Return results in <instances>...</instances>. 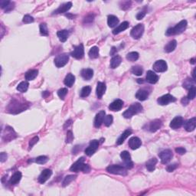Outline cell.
Segmentation results:
<instances>
[{"label":"cell","instance_id":"1","mask_svg":"<svg viewBox=\"0 0 196 196\" xmlns=\"http://www.w3.org/2000/svg\"><path fill=\"white\" fill-rule=\"evenodd\" d=\"M70 169V171L74 172H78L81 171L84 173H88L90 171V167L89 165L84 163V158L81 157L71 165Z\"/></svg>","mask_w":196,"mask_h":196},{"label":"cell","instance_id":"2","mask_svg":"<svg viewBox=\"0 0 196 196\" xmlns=\"http://www.w3.org/2000/svg\"><path fill=\"white\" fill-rule=\"evenodd\" d=\"M187 27V21L186 20H181L180 22L175 25L173 28H170L165 32V34L168 36L175 35V34H179L184 32Z\"/></svg>","mask_w":196,"mask_h":196},{"label":"cell","instance_id":"3","mask_svg":"<svg viewBox=\"0 0 196 196\" xmlns=\"http://www.w3.org/2000/svg\"><path fill=\"white\" fill-rule=\"evenodd\" d=\"M142 110V106L139 103H135L131 105L124 113H122V116L126 119H129L134 115L140 113Z\"/></svg>","mask_w":196,"mask_h":196},{"label":"cell","instance_id":"4","mask_svg":"<svg viewBox=\"0 0 196 196\" xmlns=\"http://www.w3.org/2000/svg\"><path fill=\"white\" fill-rule=\"evenodd\" d=\"M106 171L109 173L113 174V175H122V176H125V175H127V169L125 167L121 166V165H109L106 168Z\"/></svg>","mask_w":196,"mask_h":196},{"label":"cell","instance_id":"5","mask_svg":"<svg viewBox=\"0 0 196 196\" xmlns=\"http://www.w3.org/2000/svg\"><path fill=\"white\" fill-rule=\"evenodd\" d=\"M69 60V56L67 54H61L57 55V57L54 58V64L55 66L58 68L63 67L67 64Z\"/></svg>","mask_w":196,"mask_h":196},{"label":"cell","instance_id":"6","mask_svg":"<svg viewBox=\"0 0 196 196\" xmlns=\"http://www.w3.org/2000/svg\"><path fill=\"white\" fill-rule=\"evenodd\" d=\"M144 32V25L142 24H138L134 26L131 30L130 34L134 39H139L142 37Z\"/></svg>","mask_w":196,"mask_h":196},{"label":"cell","instance_id":"7","mask_svg":"<svg viewBox=\"0 0 196 196\" xmlns=\"http://www.w3.org/2000/svg\"><path fill=\"white\" fill-rule=\"evenodd\" d=\"M98 146H99V141L96 140V139L90 141V145L85 149V154L88 156H91L95 153L96 149H98Z\"/></svg>","mask_w":196,"mask_h":196},{"label":"cell","instance_id":"8","mask_svg":"<svg viewBox=\"0 0 196 196\" xmlns=\"http://www.w3.org/2000/svg\"><path fill=\"white\" fill-rule=\"evenodd\" d=\"M158 156L160 158L161 162L162 164H166L168 162H170V160L173 156V154H172V152L170 149H165V150H162L160 153L158 154Z\"/></svg>","mask_w":196,"mask_h":196},{"label":"cell","instance_id":"9","mask_svg":"<svg viewBox=\"0 0 196 196\" xmlns=\"http://www.w3.org/2000/svg\"><path fill=\"white\" fill-rule=\"evenodd\" d=\"M175 100H176V99L173 96H172L169 93H167V94L163 95V96L158 98L157 100V102L159 105L164 106V105H167L168 103H172V102H175Z\"/></svg>","mask_w":196,"mask_h":196},{"label":"cell","instance_id":"10","mask_svg":"<svg viewBox=\"0 0 196 196\" xmlns=\"http://www.w3.org/2000/svg\"><path fill=\"white\" fill-rule=\"evenodd\" d=\"M70 55L76 59L83 58V55H84V49H83V44H80L74 47V51L70 53Z\"/></svg>","mask_w":196,"mask_h":196},{"label":"cell","instance_id":"11","mask_svg":"<svg viewBox=\"0 0 196 196\" xmlns=\"http://www.w3.org/2000/svg\"><path fill=\"white\" fill-rule=\"evenodd\" d=\"M153 70L156 72H165L167 70L168 66L164 60H158L153 64Z\"/></svg>","mask_w":196,"mask_h":196},{"label":"cell","instance_id":"12","mask_svg":"<svg viewBox=\"0 0 196 196\" xmlns=\"http://www.w3.org/2000/svg\"><path fill=\"white\" fill-rule=\"evenodd\" d=\"M120 157L122 158L123 162H124L126 168L130 169V168H132L133 167V163H132V160H131V156L127 151H123V152H121Z\"/></svg>","mask_w":196,"mask_h":196},{"label":"cell","instance_id":"13","mask_svg":"<svg viewBox=\"0 0 196 196\" xmlns=\"http://www.w3.org/2000/svg\"><path fill=\"white\" fill-rule=\"evenodd\" d=\"M184 123V119L181 116H175L170 122V127L173 129H179Z\"/></svg>","mask_w":196,"mask_h":196},{"label":"cell","instance_id":"14","mask_svg":"<svg viewBox=\"0 0 196 196\" xmlns=\"http://www.w3.org/2000/svg\"><path fill=\"white\" fill-rule=\"evenodd\" d=\"M105 115H106V113H105L104 110H101L96 115L94 119V126L96 128H99L101 126L102 123L103 122V119H104Z\"/></svg>","mask_w":196,"mask_h":196},{"label":"cell","instance_id":"15","mask_svg":"<svg viewBox=\"0 0 196 196\" xmlns=\"http://www.w3.org/2000/svg\"><path fill=\"white\" fill-rule=\"evenodd\" d=\"M52 175V171L51 169H44L41 172V175L38 177V181L41 184H44L47 179H49V178Z\"/></svg>","mask_w":196,"mask_h":196},{"label":"cell","instance_id":"16","mask_svg":"<svg viewBox=\"0 0 196 196\" xmlns=\"http://www.w3.org/2000/svg\"><path fill=\"white\" fill-rule=\"evenodd\" d=\"M142 145V142H141L140 139L136 136H133V137L130 138L129 140V146L130 147L131 149H137L140 145Z\"/></svg>","mask_w":196,"mask_h":196},{"label":"cell","instance_id":"17","mask_svg":"<svg viewBox=\"0 0 196 196\" xmlns=\"http://www.w3.org/2000/svg\"><path fill=\"white\" fill-rule=\"evenodd\" d=\"M122 105H123V101L120 99H117L109 104V109L112 111H119L122 109Z\"/></svg>","mask_w":196,"mask_h":196},{"label":"cell","instance_id":"18","mask_svg":"<svg viewBox=\"0 0 196 196\" xmlns=\"http://www.w3.org/2000/svg\"><path fill=\"white\" fill-rule=\"evenodd\" d=\"M196 126V118L193 117L191 119H188L186 122H185L184 124V127H185V130L187 132H192L194 129H195Z\"/></svg>","mask_w":196,"mask_h":196},{"label":"cell","instance_id":"19","mask_svg":"<svg viewBox=\"0 0 196 196\" xmlns=\"http://www.w3.org/2000/svg\"><path fill=\"white\" fill-rule=\"evenodd\" d=\"M162 126V121L160 119H154L153 121L149 123V130L151 132H156L158 129H159Z\"/></svg>","mask_w":196,"mask_h":196},{"label":"cell","instance_id":"20","mask_svg":"<svg viewBox=\"0 0 196 196\" xmlns=\"http://www.w3.org/2000/svg\"><path fill=\"white\" fill-rule=\"evenodd\" d=\"M106 84L104 83H103V82H98L96 89V93L98 99H101L103 95L104 94L105 91H106Z\"/></svg>","mask_w":196,"mask_h":196},{"label":"cell","instance_id":"21","mask_svg":"<svg viewBox=\"0 0 196 196\" xmlns=\"http://www.w3.org/2000/svg\"><path fill=\"white\" fill-rule=\"evenodd\" d=\"M145 78H146V81L148 82V83L154 84V83H155L158 81V76L157 75L155 72L152 71V70H149V71H147Z\"/></svg>","mask_w":196,"mask_h":196},{"label":"cell","instance_id":"22","mask_svg":"<svg viewBox=\"0 0 196 196\" xmlns=\"http://www.w3.org/2000/svg\"><path fill=\"white\" fill-rule=\"evenodd\" d=\"M72 6V2H66V3L63 4L60 6H59V8H57L55 11L53 12V14H60V13H64V12H67Z\"/></svg>","mask_w":196,"mask_h":196},{"label":"cell","instance_id":"23","mask_svg":"<svg viewBox=\"0 0 196 196\" xmlns=\"http://www.w3.org/2000/svg\"><path fill=\"white\" fill-rule=\"evenodd\" d=\"M129 22L128 21H123L122 23H121L120 24H119L115 29H113V34H118L119 33L122 32V31H125L126 29H127L129 28Z\"/></svg>","mask_w":196,"mask_h":196},{"label":"cell","instance_id":"24","mask_svg":"<svg viewBox=\"0 0 196 196\" xmlns=\"http://www.w3.org/2000/svg\"><path fill=\"white\" fill-rule=\"evenodd\" d=\"M81 77H83L84 80H89L93 77V70L90 68H86V69H83L81 70Z\"/></svg>","mask_w":196,"mask_h":196},{"label":"cell","instance_id":"25","mask_svg":"<svg viewBox=\"0 0 196 196\" xmlns=\"http://www.w3.org/2000/svg\"><path fill=\"white\" fill-rule=\"evenodd\" d=\"M148 96H149V92L145 90H143V89L139 90L136 93V97L140 101L145 100L148 98Z\"/></svg>","mask_w":196,"mask_h":196},{"label":"cell","instance_id":"26","mask_svg":"<svg viewBox=\"0 0 196 196\" xmlns=\"http://www.w3.org/2000/svg\"><path fill=\"white\" fill-rule=\"evenodd\" d=\"M131 133H132V130L131 129H126V130H125L124 132L121 134V136L118 138L117 141H116V144L117 145H121V144L123 143V142L126 140V139L129 135H131Z\"/></svg>","mask_w":196,"mask_h":196},{"label":"cell","instance_id":"27","mask_svg":"<svg viewBox=\"0 0 196 196\" xmlns=\"http://www.w3.org/2000/svg\"><path fill=\"white\" fill-rule=\"evenodd\" d=\"M69 34H70V32L67 30H60L57 33V37L61 42H65L67 41Z\"/></svg>","mask_w":196,"mask_h":196},{"label":"cell","instance_id":"28","mask_svg":"<svg viewBox=\"0 0 196 196\" xmlns=\"http://www.w3.org/2000/svg\"><path fill=\"white\" fill-rule=\"evenodd\" d=\"M74 81H75V77H74V75H73L72 74L70 73L67 74V75L65 77L64 83L67 87H71L72 86H73Z\"/></svg>","mask_w":196,"mask_h":196},{"label":"cell","instance_id":"29","mask_svg":"<svg viewBox=\"0 0 196 196\" xmlns=\"http://www.w3.org/2000/svg\"><path fill=\"white\" fill-rule=\"evenodd\" d=\"M122 62V58L120 56L115 55L112 57L111 60H110V67L113 69L117 67L119 64Z\"/></svg>","mask_w":196,"mask_h":196},{"label":"cell","instance_id":"30","mask_svg":"<svg viewBox=\"0 0 196 196\" xmlns=\"http://www.w3.org/2000/svg\"><path fill=\"white\" fill-rule=\"evenodd\" d=\"M21 172H15V173L12 175V176L11 177V178H10L9 183L12 185H16L17 183L19 182L20 180H21Z\"/></svg>","mask_w":196,"mask_h":196},{"label":"cell","instance_id":"31","mask_svg":"<svg viewBox=\"0 0 196 196\" xmlns=\"http://www.w3.org/2000/svg\"><path fill=\"white\" fill-rule=\"evenodd\" d=\"M119 23V19L117 18V17H116L115 15H109L107 18V24L108 26L110 28H114L116 26V24H118Z\"/></svg>","mask_w":196,"mask_h":196},{"label":"cell","instance_id":"32","mask_svg":"<svg viewBox=\"0 0 196 196\" xmlns=\"http://www.w3.org/2000/svg\"><path fill=\"white\" fill-rule=\"evenodd\" d=\"M176 46H177V41H175V40H172V41H170L165 46L164 50H165V52L170 53L175 50Z\"/></svg>","mask_w":196,"mask_h":196},{"label":"cell","instance_id":"33","mask_svg":"<svg viewBox=\"0 0 196 196\" xmlns=\"http://www.w3.org/2000/svg\"><path fill=\"white\" fill-rule=\"evenodd\" d=\"M157 163V159L155 158H150L148 162H146V168L148 171L153 172L155 168V165Z\"/></svg>","mask_w":196,"mask_h":196},{"label":"cell","instance_id":"34","mask_svg":"<svg viewBox=\"0 0 196 196\" xmlns=\"http://www.w3.org/2000/svg\"><path fill=\"white\" fill-rule=\"evenodd\" d=\"M38 71L37 70H30L25 74V79L27 80H32L38 76Z\"/></svg>","mask_w":196,"mask_h":196},{"label":"cell","instance_id":"35","mask_svg":"<svg viewBox=\"0 0 196 196\" xmlns=\"http://www.w3.org/2000/svg\"><path fill=\"white\" fill-rule=\"evenodd\" d=\"M88 55L90 57V58L95 59L99 57V48H98L96 46H94V47H92L90 48V50L89 51Z\"/></svg>","mask_w":196,"mask_h":196},{"label":"cell","instance_id":"36","mask_svg":"<svg viewBox=\"0 0 196 196\" xmlns=\"http://www.w3.org/2000/svg\"><path fill=\"white\" fill-rule=\"evenodd\" d=\"M28 83L27 81H22L20 83H18V85L17 86V90H18L19 92H21V93H24L26 92L28 88Z\"/></svg>","mask_w":196,"mask_h":196},{"label":"cell","instance_id":"37","mask_svg":"<svg viewBox=\"0 0 196 196\" xmlns=\"http://www.w3.org/2000/svg\"><path fill=\"white\" fill-rule=\"evenodd\" d=\"M139 58V53L136 52V51H132V52H129L126 54V59H127L129 61H136V60H138Z\"/></svg>","mask_w":196,"mask_h":196},{"label":"cell","instance_id":"38","mask_svg":"<svg viewBox=\"0 0 196 196\" xmlns=\"http://www.w3.org/2000/svg\"><path fill=\"white\" fill-rule=\"evenodd\" d=\"M131 72H132L133 74L136 76H141L143 73V70H142V67L141 66H133L131 69Z\"/></svg>","mask_w":196,"mask_h":196},{"label":"cell","instance_id":"39","mask_svg":"<svg viewBox=\"0 0 196 196\" xmlns=\"http://www.w3.org/2000/svg\"><path fill=\"white\" fill-rule=\"evenodd\" d=\"M76 177H77V176H76L75 175H67V176H66L65 178H64V181H63V182H62L63 186L65 187V186H67V185H68L72 181H74V180L75 179Z\"/></svg>","mask_w":196,"mask_h":196},{"label":"cell","instance_id":"40","mask_svg":"<svg viewBox=\"0 0 196 196\" xmlns=\"http://www.w3.org/2000/svg\"><path fill=\"white\" fill-rule=\"evenodd\" d=\"M90 92H91V87L86 86V87L82 88L81 91H80V96L81 97H87L90 95Z\"/></svg>","mask_w":196,"mask_h":196},{"label":"cell","instance_id":"41","mask_svg":"<svg viewBox=\"0 0 196 196\" xmlns=\"http://www.w3.org/2000/svg\"><path fill=\"white\" fill-rule=\"evenodd\" d=\"M40 33H41L42 35L44 36H47L48 35V30H47V24L45 23H41L40 24Z\"/></svg>","mask_w":196,"mask_h":196},{"label":"cell","instance_id":"42","mask_svg":"<svg viewBox=\"0 0 196 196\" xmlns=\"http://www.w3.org/2000/svg\"><path fill=\"white\" fill-rule=\"evenodd\" d=\"M48 161V158L45 155H40L35 158V162L38 164H45Z\"/></svg>","mask_w":196,"mask_h":196},{"label":"cell","instance_id":"43","mask_svg":"<svg viewBox=\"0 0 196 196\" xmlns=\"http://www.w3.org/2000/svg\"><path fill=\"white\" fill-rule=\"evenodd\" d=\"M113 118L112 115H107L104 117V119H103V123L106 126H109L110 125L112 124V122H113Z\"/></svg>","mask_w":196,"mask_h":196},{"label":"cell","instance_id":"44","mask_svg":"<svg viewBox=\"0 0 196 196\" xmlns=\"http://www.w3.org/2000/svg\"><path fill=\"white\" fill-rule=\"evenodd\" d=\"M196 94V88L195 87H192L189 89V92L188 94V100H193L195 97Z\"/></svg>","mask_w":196,"mask_h":196},{"label":"cell","instance_id":"45","mask_svg":"<svg viewBox=\"0 0 196 196\" xmlns=\"http://www.w3.org/2000/svg\"><path fill=\"white\" fill-rule=\"evenodd\" d=\"M67 92H68V90H67V88H61L57 91V95H58V96L60 99L64 100L65 96L67 95Z\"/></svg>","mask_w":196,"mask_h":196},{"label":"cell","instance_id":"46","mask_svg":"<svg viewBox=\"0 0 196 196\" xmlns=\"http://www.w3.org/2000/svg\"><path fill=\"white\" fill-rule=\"evenodd\" d=\"M183 87H185V88H191V87H194V80H190V79H186L185 82L183 83Z\"/></svg>","mask_w":196,"mask_h":196},{"label":"cell","instance_id":"47","mask_svg":"<svg viewBox=\"0 0 196 196\" xmlns=\"http://www.w3.org/2000/svg\"><path fill=\"white\" fill-rule=\"evenodd\" d=\"M22 21L24 23H26V24L31 23L34 21V18H33V17H31V15H25L24 17H23Z\"/></svg>","mask_w":196,"mask_h":196},{"label":"cell","instance_id":"48","mask_svg":"<svg viewBox=\"0 0 196 196\" xmlns=\"http://www.w3.org/2000/svg\"><path fill=\"white\" fill-rule=\"evenodd\" d=\"M74 139V135L72 133V131L69 130L67 132V136H66V142L67 143H70Z\"/></svg>","mask_w":196,"mask_h":196},{"label":"cell","instance_id":"49","mask_svg":"<svg viewBox=\"0 0 196 196\" xmlns=\"http://www.w3.org/2000/svg\"><path fill=\"white\" fill-rule=\"evenodd\" d=\"M177 167H178V165H177V164H172V165H169L167 166L166 170L168 172H173L174 170L176 169Z\"/></svg>","mask_w":196,"mask_h":196},{"label":"cell","instance_id":"50","mask_svg":"<svg viewBox=\"0 0 196 196\" xmlns=\"http://www.w3.org/2000/svg\"><path fill=\"white\" fill-rule=\"evenodd\" d=\"M38 136H34V137H33L29 142V148H30V149H31L33 145H34L35 143H37V142H38Z\"/></svg>","mask_w":196,"mask_h":196},{"label":"cell","instance_id":"51","mask_svg":"<svg viewBox=\"0 0 196 196\" xmlns=\"http://www.w3.org/2000/svg\"><path fill=\"white\" fill-rule=\"evenodd\" d=\"M10 2H11L10 1H5V0H2V1H1V2H0V6H1V8H2V9H5V8L8 6V4H9Z\"/></svg>","mask_w":196,"mask_h":196},{"label":"cell","instance_id":"52","mask_svg":"<svg viewBox=\"0 0 196 196\" xmlns=\"http://www.w3.org/2000/svg\"><path fill=\"white\" fill-rule=\"evenodd\" d=\"M14 7H15V3H14V2H11L9 4H8V6H7L6 8H5L4 10H5V12H8V11H11V10L13 9Z\"/></svg>","mask_w":196,"mask_h":196},{"label":"cell","instance_id":"53","mask_svg":"<svg viewBox=\"0 0 196 196\" xmlns=\"http://www.w3.org/2000/svg\"><path fill=\"white\" fill-rule=\"evenodd\" d=\"M175 152L179 154V155H183V154H185L186 152V149L185 148H183V147H178V148L175 149Z\"/></svg>","mask_w":196,"mask_h":196},{"label":"cell","instance_id":"54","mask_svg":"<svg viewBox=\"0 0 196 196\" xmlns=\"http://www.w3.org/2000/svg\"><path fill=\"white\" fill-rule=\"evenodd\" d=\"M145 11H139V13L136 15V18H137L138 20H141L142 18H143L144 17H145Z\"/></svg>","mask_w":196,"mask_h":196},{"label":"cell","instance_id":"55","mask_svg":"<svg viewBox=\"0 0 196 196\" xmlns=\"http://www.w3.org/2000/svg\"><path fill=\"white\" fill-rule=\"evenodd\" d=\"M0 158H1V162H4L7 159V154L5 152H2L0 154Z\"/></svg>","mask_w":196,"mask_h":196},{"label":"cell","instance_id":"56","mask_svg":"<svg viewBox=\"0 0 196 196\" xmlns=\"http://www.w3.org/2000/svg\"><path fill=\"white\" fill-rule=\"evenodd\" d=\"M130 3H131L130 2H122V5H125V6L122 8V9H126V8H129Z\"/></svg>","mask_w":196,"mask_h":196},{"label":"cell","instance_id":"57","mask_svg":"<svg viewBox=\"0 0 196 196\" xmlns=\"http://www.w3.org/2000/svg\"><path fill=\"white\" fill-rule=\"evenodd\" d=\"M188 99L187 97H183L182 99H181V103H182L183 105H187L188 103Z\"/></svg>","mask_w":196,"mask_h":196},{"label":"cell","instance_id":"58","mask_svg":"<svg viewBox=\"0 0 196 196\" xmlns=\"http://www.w3.org/2000/svg\"><path fill=\"white\" fill-rule=\"evenodd\" d=\"M116 51H116V47H113L111 49V51H110V53H109V54H110V55H114V54L116 53Z\"/></svg>","mask_w":196,"mask_h":196},{"label":"cell","instance_id":"59","mask_svg":"<svg viewBox=\"0 0 196 196\" xmlns=\"http://www.w3.org/2000/svg\"><path fill=\"white\" fill-rule=\"evenodd\" d=\"M71 122H72V121L71 120H70H70H68V121H67V122H66V123H65V126H64V128H65L66 127V126H69V125H70V124H71Z\"/></svg>","mask_w":196,"mask_h":196},{"label":"cell","instance_id":"60","mask_svg":"<svg viewBox=\"0 0 196 196\" xmlns=\"http://www.w3.org/2000/svg\"><path fill=\"white\" fill-rule=\"evenodd\" d=\"M194 71H195V69H194V70H193L192 77H193V80H194V81H195V77H194Z\"/></svg>","mask_w":196,"mask_h":196},{"label":"cell","instance_id":"61","mask_svg":"<svg viewBox=\"0 0 196 196\" xmlns=\"http://www.w3.org/2000/svg\"><path fill=\"white\" fill-rule=\"evenodd\" d=\"M142 79H138L137 82L138 83H143V80H142Z\"/></svg>","mask_w":196,"mask_h":196},{"label":"cell","instance_id":"62","mask_svg":"<svg viewBox=\"0 0 196 196\" xmlns=\"http://www.w3.org/2000/svg\"><path fill=\"white\" fill-rule=\"evenodd\" d=\"M190 61H191V64H194V59H191V60H190Z\"/></svg>","mask_w":196,"mask_h":196}]
</instances>
